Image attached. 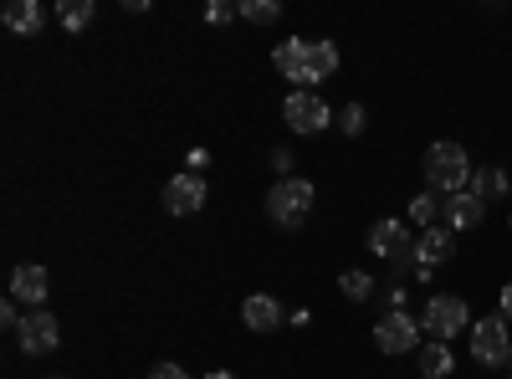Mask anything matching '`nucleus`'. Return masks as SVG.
Here are the masks:
<instances>
[{"instance_id":"obj_1","label":"nucleus","mask_w":512,"mask_h":379,"mask_svg":"<svg viewBox=\"0 0 512 379\" xmlns=\"http://www.w3.org/2000/svg\"><path fill=\"white\" fill-rule=\"evenodd\" d=\"M420 175H425V190H436L446 200V195H461L466 185H472V159H466L461 144L441 139V144H431L420 154Z\"/></svg>"},{"instance_id":"obj_2","label":"nucleus","mask_w":512,"mask_h":379,"mask_svg":"<svg viewBox=\"0 0 512 379\" xmlns=\"http://www.w3.org/2000/svg\"><path fill=\"white\" fill-rule=\"evenodd\" d=\"M313 200H318V190H313L308 180L287 175V180H277L272 195H267V216H272L282 231H297V226L313 216Z\"/></svg>"},{"instance_id":"obj_3","label":"nucleus","mask_w":512,"mask_h":379,"mask_svg":"<svg viewBox=\"0 0 512 379\" xmlns=\"http://www.w3.org/2000/svg\"><path fill=\"white\" fill-rule=\"evenodd\" d=\"M466 328H472V308H466V298H451V292H436L420 313V333H431L436 344H451Z\"/></svg>"},{"instance_id":"obj_4","label":"nucleus","mask_w":512,"mask_h":379,"mask_svg":"<svg viewBox=\"0 0 512 379\" xmlns=\"http://www.w3.org/2000/svg\"><path fill=\"white\" fill-rule=\"evenodd\" d=\"M472 359H477L482 369H502V364L512 359V328H507L502 313L472 323Z\"/></svg>"},{"instance_id":"obj_5","label":"nucleus","mask_w":512,"mask_h":379,"mask_svg":"<svg viewBox=\"0 0 512 379\" xmlns=\"http://www.w3.org/2000/svg\"><path fill=\"white\" fill-rule=\"evenodd\" d=\"M282 118H287V129H292V134H323L328 123H333L328 103H323L318 93H303V88H292V93H287Z\"/></svg>"},{"instance_id":"obj_6","label":"nucleus","mask_w":512,"mask_h":379,"mask_svg":"<svg viewBox=\"0 0 512 379\" xmlns=\"http://www.w3.org/2000/svg\"><path fill=\"white\" fill-rule=\"evenodd\" d=\"M374 349L390 354V359L415 354V349H420V323H415L410 313H384V318L374 323Z\"/></svg>"},{"instance_id":"obj_7","label":"nucleus","mask_w":512,"mask_h":379,"mask_svg":"<svg viewBox=\"0 0 512 379\" xmlns=\"http://www.w3.org/2000/svg\"><path fill=\"white\" fill-rule=\"evenodd\" d=\"M16 339H21V349H26L31 359H47V354H57V344H62V323H57L47 308H31Z\"/></svg>"},{"instance_id":"obj_8","label":"nucleus","mask_w":512,"mask_h":379,"mask_svg":"<svg viewBox=\"0 0 512 379\" xmlns=\"http://www.w3.org/2000/svg\"><path fill=\"white\" fill-rule=\"evenodd\" d=\"M369 251H374V257H390V262L400 267V262H410L415 236H410V226H405V221L384 216V221H374V226H369Z\"/></svg>"},{"instance_id":"obj_9","label":"nucleus","mask_w":512,"mask_h":379,"mask_svg":"<svg viewBox=\"0 0 512 379\" xmlns=\"http://www.w3.org/2000/svg\"><path fill=\"white\" fill-rule=\"evenodd\" d=\"M451 251H456V231L451 226H425L420 236H415V267H441V262H451ZM410 267V272H415Z\"/></svg>"},{"instance_id":"obj_10","label":"nucleus","mask_w":512,"mask_h":379,"mask_svg":"<svg viewBox=\"0 0 512 379\" xmlns=\"http://www.w3.org/2000/svg\"><path fill=\"white\" fill-rule=\"evenodd\" d=\"M205 205V180L200 175H175V180H169L164 185V210H169V216H195V210Z\"/></svg>"},{"instance_id":"obj_11","label":"nucleus","mask_w":512,"mask_h":379,"mask_svg":"<svg viewBox=\"0 0 512 379\" xmlns=\"http://www.w3.org/2000/svg\"><path fill=\"white\" fill-rule=\"evenodd\" d=\"M277 72L287 77V82H297L303 93H313V77H308V36H297V41H282L277 47Z\"/></svg>"},{"instance_id":"obj_12","label":"nucleus","mask_w":512,"mask_h":379,"mask_svg":"<svg viewBox=\"0 0 512 379\" xmlns=\"http://www.w3.org/2000/svg\"><path fill=\"white\" fill-rule=\"evenodd\" d=\"M47 292H52V277H47V267H16L11 272V298L16 303H31V308H41L47 303Z\"/></svg>"},{"instance_id":"obj_13","label":"nucleus","mask_w":512,"mask_h":379,"mask_svg":"<svg viewBox=\"0 0 512 379\" xmlns=\"http://www.w3.org/2000/svg\"><path fill=\"white\" fill-rule=\"evenodd\" d=\"M441 216H446L451 231H477L482 216H487V205H482L472 190H461V195H446V210H441Z\"/></svg>"},{"instance_id":"obj_14","label":"nucleus","mask_w":512,"mask_h":379,"mask_svg":"<svg viewBox=\"0 0 512 379\" xmlns=\"http://www.w3.org/2000/svg\"><path fill=\"white\" fill-rule=\"evenodd\" d=\"M241 318H246V328H256V333H272V328H282V303L267 298V292H251V298L241 303Z\"/></svg>"},{"instance_id":"obj_15","label":"nucleus","mask_w":512,"mask_h":379,"mask_svg":"<svg viewBox=\"0 0 512 379\" xmlns=\"http://www.w3.org/2000/svg\"><path fill=\"white\" fill-rule=\"evenodd\" d=\"M466 190H472L482 205H487V200H507L512 175L502 170V164H482V170H472V185H466Z\"/></svg>"},{"instance_id":"obj_16","label":"nucleus","mask_w":512,"mask_h":379,"mask_svg":"<svg viewBox=\"0 0 512 379\" xmlns=\"http://www.w3.org/2000/svg\"><path fill=\"white\" fill-rule=\"evenodd\" d=\"M6 26L16 36H36L41 26H47V11H41V0H11V6H6Z\"/></svg>"},{"instance_id":"obj_17","label":"nucleus","mask_w":512,"mask_h":379,"mask_svg":"<svg viewBox=\"0 0 512 379\" xmlns=\"http://www.w3.org/2000/svg\"><path fill=\"white\" fill-rule=\"evenodd\" d=\"M415 359H420V374H425V379H446V374L456 369L451 349H446V344H436V339H431V344H420V349H415Z\"/></svg>"},{"instance_id":"obj_18","label":"nucleus","mask_w":512,"mask_h":379,"mask_svg":"<svg viewBox=\"0 0 512 379\" xmlns=\"http://www.w3.org/2000/svg\"><path fill=\"white\" fill-rule=\"evenodd\" d=\"M57 21L77 36V31H88L93 26V0H62V6H57Z\"/></svg>"},{"instance_id":"obj_19","label":"nucleus","mask_w":512,"mask_h":379,"mask_svg":"<svg viewBox=\"0 0 512 379\" xmlns=\"http://www.w3.org/2000/svg\"><path fill=\"white\" fill-rule=\"evenodd\" d=\"M441 210H446V200H441L436 190H420V195L410 200V221H415V226H436Z\"/></svg>"},{"instance_id":"obj_20","label":"nucleus","mask_w":512,"mask_h":379,"mask_svg":"<svg viewBox=\"0 0 512 379\" xmlns=\"http://www.w3.org/2000/svg\"><path fill=\"white\" fill-rule=\"evenodd\" d=\"M338 292H344L349 303H369L374 298V277L369 272H344L338 277Z\"/></svg>"},{"instance_id":"obj_21","label":"nucleus","mask_w":512,"mask_h":379,"mask_svg":"<svg viewBox=\"0 0 512 379\" xmlns=\"http://www.w3.org/2000/svg\"><path fill=\"white\" fill-rule=\"evenodd\" d=\"M277 16H282L277 0H241V21H251V26H272Z\"/></svg>"},{"instance_id":"obj_22","label":"nucleus","mask_w":512,"mask_h":379,"mask_svg":"<svg viewBox=\"0 0 512 379\" xmlns=\"http://www.w3.org/2000/svg\"><path fill=\"white\" fill-rule=\"evenodd\" d=\"M364 123H369V113H364L359 103H349L344 113H338V129H344L349 139H359V134H364Z\"/></svg>"},{"instance_id":"obj_23","label":"nucleus","mask_w":512,"mask_h":379,"mask_svg":"<svg viewBox=\"0 0 512 379\" xmlns=\"http://www.w3.org/2000/svg\"><path fill=\"white\" fill-rule=\"evenodd\" d=\"M241 16V6H231V0H216V6H205V21L210 26H226V21H236Z\"/></svg>"},{"instance_id":"obj_24","label":"nucleus","mask_w":512,"mask_h":379,"mask_svg":"<svg viewBox=\"0 0 512 379\" xmlns=\"http://www.w3.org/2000/svg\"><path fill=\"white\" fill-rule=\"evenodd\" d=\"M0 323H6V328H16V333H21V323H26V318H21L16 298H6V303H0Z\"/></svg>"},{"instance_id":"obj_25","label":"nucleus","mask_w":512,"mask_h":379,"mask_svg":"<svg viewBox=\"0 0 512 379\" xmlns=\"http://www.w3.org/2000/svg\"><path fill=\"white\" fill-rule=\"evenodd\" d=\"M149 379H190V374H185L180 364H154V369H149Z\"/></svg>"},{"instance_id":"obj_26","label":"nucleus","mask_w":512,"mask_h":379,"mask_svg":"<svg viewBox=\"0 0 512 379\" xmlns=\"http://www.w3.org/2000/svg\"><path fill=\"white\" fill-rule=\"evenodd\" d=\"M272 170L287 180V170H292V149H277V154H272Z\"/></svg>"},{"instance_id":"obj_27","label":"nucleus","mask_w":512,"mask_h":379,"mask_svg":"<svg viewBox=\"0 0 512 379\" xmlns=\"http://www.w3.org/2000/svg\"><path fill=\"white\" fill-rule=\"evenodd\" d=\"M185 164H190V175H200L205 164H210V154H205V149H190V159H185Z\"/></svg>"},{"instance_id":"obj_28","label":"nucleus","mask_w":512,"mask_h":379,"mask_svg":"<svg viewBox=\"0 0 512 379\" xmlns=\"http://www.w3.org/2000/svg\"><path fill=\"white\" fill-rule=\"evenodd\" d=\"M497 313H502V318H507V323H512V282H507V287H502V298H497Z\"/></svg>"},{"instance_id":"obj_29","label":"nucleus","mask_w":512,"mask_h":379,"mask_svg":"<svg viewBox=\"0 0 512 379\" xmlns=\"http://www.w3.org/2000/svg\"><path fill=\"white\" fill-rule=\"evenodd\" d=\"M205 379H236V374H226V369H216V374H205Z\"/></svg>"},{"instance_id":"obj_30","label":"nucleus","mask_w":512,"mask_h":379,"mask_svg":"<svg viewBox=\"0 0 512 379\" xmlns=\"http://www.w3.org/2000/svg\"><path fill=\"white\" fill-rule=\"evenodd\" d=\"M507 369H512V359H507Z\"/></svg>"},{"instance_id":"obj_31","label":"nucleus","mask_w":512,"mask_h":379,"mask_svg":"<svg viewBox=\"0 0 512 379\" xmlns=\"http://www.w3.org/2000/svg\"><path fill=\"white\" fill-rule=\"evenodd\" d=\"M57 379H62V374H57Z\"/></svg>"}]
</instances>
